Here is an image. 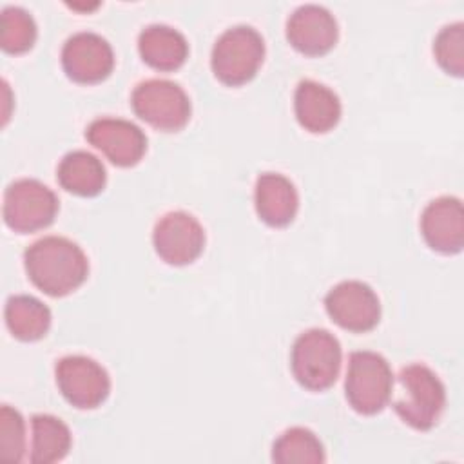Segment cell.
<instances>
[{
    "instance_id": "obj_15",
    "label": "cell",
    "mask_w": 464,
    "mask_h": 464,
    "mask_svg": "<svg viewBox=\"0 0 464 464\" xmlns=\"http://www.w3.org/2000/svg\"><path fill=\"white\" fill-rule=\"evenodd\" d=\"M295 118L310 132H328L341 118L339 96L315 80H301L294 92Z\"/></svg>"
},
{
    "instance_id": "obj_4",
    "label": "cell",
    "mask_w": 464,
    "mask_h": 464,
    "mask_svg": "<svg viewBox=\"0 0 464 464\" xmlns=\"http://www.w3.org/2000/svg\"><path fill=\"white\" fill-rule=\"evenodd\" d=\"M265 58V42L252 25H234L225 29L214 42L210 67L225 85H243L252 80Z\"/></svg>"
},
{
    "instance_id": "obj_22",
    "label": "cell",
    "mask_w": 464,
    "mask_h": 464,
    "mask_svg": "<svg viewBox=\"0 0 464 464\" xmlns=\"http://www.w3.org/2000/svg\"><path fill=\"white\" fill-rule=\"evenodd\" d=\"M36 22L29 11L18 5H5L0 16V45L5 53L20 54L33 47Z\"/></svg>"
},
{
    "instance_id": "obj_7",
    "label": "cell",
    "mask_w": 464,
    "mask_h": 464,
    "mask_svg": "<svg viewBox=\"0 0 464 464\" xmlns=\"http://www.w3.org/2000/svg\"><path fill=\"white\" fill-rule=\"evenodd\" d=\"M56 212V194L38 179L20 178L9 183L4 192V221L14 232L27 234L45 228L53 223Z\"/></svg>"
},
{
    "instance_id": "obj_11",
    "label": "cell",
    "mask_w": 464,
    "mask_h": 464,
    "mask_svg": "<svg viewBox=\"0 0 464 464\" xmlns=\"http://www.w3.org/2000/svg\"><path fill=\"white\" fill-rule=\"evenodd\" d=\"M62 67L76 83H98L111 74L114 53L102 34L78 31L62 47Z\"/></svg>"
},
{
    "instance_id": "obj_10",
    "label": "cell",
    "mask_w": 464,
    "mask_h": 464,
    "mask_svg": "<svg viewBox=\"0 0 464 464\" xmlns=\"http://www.w3.org/2000/svg\"><path fill=\"white\" fill-rule=\"evenodd\" d=\"M156 254L169 265L192 263L205 246V230L201 223L185 210L163 214L152 230Z\"/></svg>"
},
{
    "instance_id": "obj_23",
    "label": "cell",
    "mask_w": 464,
    "mask_h": 464,
    "mask_svg": "<svg viewBox=\"0 0 464 464\" xmlns=\"http://www.w3.org/2000/svg\"><path fill=\"white\" fill-rule=\"evenodd\" d=\"M433 54L437 63L453 76L464 72V24H446L433 40Z\"/></svg>"
},
{
    "instance_id": "obj_19",
    "label": "cell",
    "mask_w": 464,
    "mask_h": 464,
    "mask_svg": "<svg viewBox=\"0 0 464 464\" xmlns=\"http://www.w3.org/2000/svg\"><path fill=\"white\" fill-rule=\"evenodd\" d=\"M4 317L9 332L20 341H38L51 326V310L40 299L18 294L5 301Z\"/></svg>"
},
{
    "instance_id": "obj_17",
    "label": "cell",
    "mask_w": 464,
    "mask_h": 464,
    "mask_svg": "<svg viewBox=\"0 0 464 464\" xmlns=\"http://www.w3.org/2000/svg\"><path fill=\"white\" fill-rule=\"evenodd\" d=\"M141 60L156 71H176L188 56V42L167 24H150L138 34Z\"/></svg>"
},
{
    "instance_id": "obj_9",
    "label": "cell",
    "mask_w": 464,
    "mask_h": 464,
    "mask_svg": "<svg viewBox=\"0 0 464 464\" xmlns=\"http://www.w3.org/2000/svg\"><path fill=\"white\" fill-rule=\"evenodd\" d=\"M324 308L335 324L350 332H368L381 319V301L375 290L359 279L332 286L324 295Z\"/></svg>"
},
{
    "instance_id": "obj_12",
    "label": "cell",
    "mask_w": 464,
    "mask_h": 464,
    "mask_svg": "<svg viewBox=\"0 0 464 464\" xmlns=\"http://www.w3.org/2000/svg\"><path fill=\"white\" fill-rule=\"evenodd\" d=\"M85 138L118 167L136 165L147 150L145 132L123 118L102 116L92 120L85 129Z\"/></svg>"
},
{
    "instance_id": "obj_2",
    "label": "cell",
    "mask_w": 464,
    "mask_h": 464,
    "mask_svg": "<svg viewBox=\"0 0 464 464\" xmlns=\"http://www.w3.org/2000/svg\"><path fill=\"white\" fill-rule=\"evenodd\" d=\"M401 397L395 399V413L411 428L431 430L446 406V388L439 375L422 362H413L399 372Z\"/></svg>"
},
{
    "instance_id": "obj_24",
    "label": "cell",
    "mask_w": 464,
    "mask_h": 464,
    "mask_svg": "<svg viewBox=\"0 0 464 464\" xmlns=\"http://www.w3.org/2000/svg\"><path fill=\"white\" fill-rule=\"evenodd\" d=\"M25 455V422L18 410L9 404L0 408V457L9 462H22Z\"/></svg>"
},
{
    "instance_id": "obj_21",
    "label": "cell",
    "mask_w": 464,
    "mask_h": 464,
    "mask_svg": "<svg viewBox=\"0 0 464 464\" xmlns=\"http://www.w3.org/2000/svg\"><path fill=\"white\" fill-rule=\"evenodd\" d=\"M272 460L277 464H321L326 455L323 442L312 430L294 426L274 440Z\"/></svg>"
},
{
    "instance_id": "obj_3",
    "label": "cell",
    "mask_w": 464,
    "mask_h": 464,
    "mask_svg": "<svg viewBox=\"0 0 464 464\" xmlns=\"http://www.w3.org/2000/svg\"><path fill=\"white\" fill-rule=\"evenodd\" d=\"M341 343L324 328H308L292 344L290 368L295 381L312 392L330 388L341 370Z\"/></svg>"
},
{
    "instance_id": "obj_6",
    "label": "cell",
    "mask_w": 464,
    "mask_h": 464,
    "mask_svg": "<svg viewBox=\"0 0 464 464\" xmlns=\"http://www.w3.org/2000/svg\"><path fill=\"white\" fill-rule=\"evenodd\" d=\"M136 116L154 129L174 132L190 120V100L183 87L172 80L150 78L140 82L130 94Z\"/></svg>"
},
{
    "instance_id": "obj_16",
    "label": "cell",
    "mask_w": 464,
    "mask_h": 464,
    "mask_svg": "<svg viewBox=\"0 0 464 464\" xmlns=\"http://www.w3.org/2000/svg\"><path fill=\"white\" fill-rule=\"evenodd\" d=\"M254 203L257 216L270 227H286L297 214L295 185L279 172H263L256 179Z\"/></svg>"
},
{
    "instance_id": "obj_5",
    "label": "cell",
    "mask_w": 464,
    "mask_h": 464,
    "mask_svg": "<svg viewBox=\"0 0 464 464\" xmlns=\"http://www.w3.org/2000/svg\"><path fill=\"white\" fill-rule=\"evenodd\" d=\"M393 372L377 352L357 350L348 357L344 393L348 404L361 415L379 413L390 401Z\"/></svg>"
},
{
    "instance_id": "obj_18",
    "label": "cell",
    "mask_w": 464,
    "mask_h": 464,
    "mask_svg": "<svg viewBox=\"0 0 464 464\" xmlns=\"http://www.w3.org/2000/svg\"><path fill=\"white\" fill-rule=\"evenodd\" d=\"M56 179L67 192L91 198L103 190L107 174L103 163L94 154L87 150H71L60 160Z\"/></svg>"
},
{
    "instance_id": "obj_14",
    "label": "cell",
    "mask_w": 464,
    "mask_h": 464,
    "mask_svg": "<svg viewBox=\"0 0 464 464\" xmlns=\"http://www.w3.org/2000/svg\"><path fill=\"white\" fill-rule=\"evenodd\" d=\"M420 234L430 248L457 254L464 245V208L455 196L431 199L420 214Z\"/></svg>"
},
{
    "instance_id": "obj_8",
    "label": "cell",
    "mask_w": 464,
    "mask_h": 464,
    "mask_svg": "<svg viewBox=\"0 0 464 464\" xmlns=\"http://www.w3.org/2000/svg\"><path fill=\"white\" fill-rule=\"evenodd\" d=\"M58 390L72 406L92 410L100 406L109 392L111 379L107 370L87 355H65L54 366Z\"/></svg>"
},
{
    "instance_id": "obj_13",
    "label": "cell",
    "mask_w": 464,
    "mask_h": 464,
    "mask_svg": "<svg viewBox=\"0 0 464 464\" xmlns=\"http://www.w3.org/2000/svg\"><path fill=\"white\" fill-rule=\"evenodd\" d=\"M339 36L337 20L319 4H303L286 20V38L294 49L308 56L328 53Z\"/></svg>"
},
{
    "instance_id": "obj_1",
    "label": "cell",
    "mask_w": 464,
    "mask_h": 464,
    "mask_svg": "<svg viewBox=\"0 0 464 464\" xmlns=\"http://www.w3.org/2000/svg\"><path fill=\"white\" fill-rule=\"evenodd\" d=\"M31 283L44 294L62 297L76 290L89 274L85 252L63 236H44L24 252Z\"/></svg>"
},
{
    "instance_id": "obj_20",
    "label": "cell",
    "mask_w": 464,
    "mask_h": 464,
    "mask_svg": "<svg viewBox=\"0 0 464 464\" xmlns=\"http://www.w3.org/2000/svg\"><path fill=\"white\" fill-rule=\"evenodd\" d=\"M31 462L33 464H53L62 460L72 442L69 426L49 413H36L31 419Z\"/></svg>"
}]
</instances>
